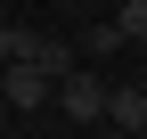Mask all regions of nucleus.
I'll use <instances>...</instances> for the list:
<instances>
[{
    "instance_id": "39448f33",
    "label": "nucleus",
    "mask_w": 147,
    "mask_h": 139,
    "mask_svg": "<svg viewBox=\"0 0 147 139\" xmlns=\"http://www.w3.org/2000/svg\"><path fill=\"white\" fill-rule=\"evenodd\" d=\"M106 33H115V41H147V0H123Z\"/></svg>"
},
{
    "instance_id": "423d86ee",
    "label": "nucleus",
    "mask_w": 147,
    "mask_h": 139,
    "mask_svg": "<svg viewBox=\"0 0 147 139\" xmlns=\"http://www.w3.org/2000/svg\"><path fill=\"white\" fill-rule=\"evenodd\" d=\"M16 49H25V33H16V25H0V65H16Z\"/></svg>"
},
{
    "instance_id": "f257e3e1",
    "label": "nucleus",
    "mask_w": 147,
    "mask_h": 139,
    "mask_svg": "<svg viewBox=\"0 0 147 139\" xmlns=\"http://www.w3.org/2000/svg\"><path fill=\"white\" fill-rule=\"evenodd\" d=\"M0 98H8L16 115H33V107H49V98H57V82H49L41 65H25V57H16V65H0Z\"/></svg>"
},
{
    "instance_id": "0eeeda50",
    "label": "nucleus",
    "mask_w": 147,
    "mask_h": 139,
    "mask_svg": "<svg viewBox=\"0 0 147 139\" xmlns=\"http://www.w3.org/2000/svg\"><path fill=\"white\" fill-rule=\"evenodd\" d=\"M106 139H123V131H106Z\"/></svg>"
},
{
    "instance_id": "7ed1b4c3",
    "label": "nucleus",
    "mask_w": 147,
    "mask_h": 139,
    "mask_svg": "<svg viewBox=\"0 0 147 139\" xmlns=\"http://www.w3.org/2000/svg\"><path fill=\"white\" fill-rule=\"evenodd\" d=\"M106 123H115L123 139H147V90H131V82H106Z\"/></svg>"
},
{
    "instance_id": "20e7f679",
    "label": "nucleus",
    "mask_w": 147,
    "mask_h": 139,
    "mask_svg": "<svg viewBox=\"0 0 147 139\" xmlns=\"http://www.w3.org/2000/svg\"><path fill=\"white\" fill-rule=\"evenodd\" d=\"M16 57H25V65H41L49 82H65V74H74V65H65V41H49V33H25V49H16Z\"/></svg>"
},
{
    "instance_id": "f03ea898",
    "label": "nucleus",
    "mask_w": 147,
    "mask_h": 139,
    "mask_svg": "<svg viewBox=\"0 0 147 139\" xmlns=\"http://www.w3.org/2000/svg\"><path fill=\"white\" fill-rule=\"evenodd\" d=\"M57 98H65L74 123H106V82H98V74H65V82H57Z\"/></svg>"
}]
</instances>
